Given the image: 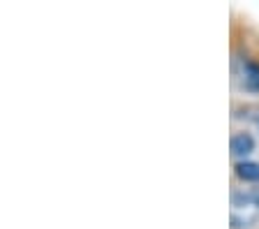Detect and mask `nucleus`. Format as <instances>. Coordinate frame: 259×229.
Segmentation results:
<instances>
[{"label":"nucleus","mask_w":259,"mask_h":229,"mask_svg":"<svg viewBox=\"0 0 259 229\" xmlns=\"http://www.w3.org/2000/svg\"><path fill=\"white\" fill-rule=\"evenodd\" d=\"M243 86L250 93H259V63L257 60H245L243 63Z\"/></svg>","instance_id":"obj_2"},{"label":"nucleus","mask_w":259,"mask_h":229,"mask_svg":"<svg viewBox=\"0 0 259 229\" xmlns=\"http://www.w3.org/2000/svg\"><path fill=\"white\" fill-rule=\"evenodd\" d=\"M236 176L245 183H259V162H252V160H241L234 167Z\"/></svg>","instance_id":"obj_3"},{"label":"nucleus","mask_w":259,"mask_h":229,"mask_svg":"<svg viewBox=\"0 0 259 229\" xmlns=\"http://www.w3.org/2000/svg\"><path fill=\"white\" fill-rule=\"evenodd\" d=\"M232 155L234 158H245L250 153L254 151V139L248 134V132H241V134H234L232 136Z\"/></svg>","instance_id":"obj_1"}]
</instances>
